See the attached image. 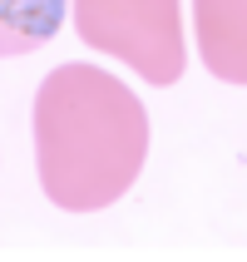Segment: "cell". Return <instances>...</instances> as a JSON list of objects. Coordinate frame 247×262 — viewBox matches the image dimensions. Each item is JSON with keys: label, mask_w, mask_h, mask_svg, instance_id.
Masks as SVG:
<instances>
[{"label": "cell", "mask_w": 247, "mask_h": 262, "mask_svg": "<svg viewBox=\"0 0 247 262\" xmlns=\"http://www.w3.org/2000/svg\"><path fill=\"white\" fill-rule=\"evenodd\" d=\"M148 159V114L99 64H59L35 94V168L64 213H99L133 188Z\"/></svg>", "instance_id": "obj_1"}, {"label": "cell", "mask_w": 247, "mask_h": 262, "mask_svg": "<svg viewBox=\"0 0 247 262\" xmlns=\"http://www.w3.org/2000/svg\"><path fill=\"white\" fill-rule=\"evenodd\" d=\"M79 40L99 55L124 59L148 84H173L183 74V10L178 0H70Z\"/></svg>", "instance_id": "obj_2"}, {"label": "cell", "mask_w": 247, "mask_h": 262, "mask_svg": "<svg viewBox=\"0 0 247 262\" xmlns=\"http://www.w3.org/2000/svg\"><path fill=\"white\" fill-rule=\"evenodd\" d=\"M198 55L222 84H247V0H193Z\"/></svg>", "instance_id": "obj_3"}, {"label": "cell", "mask_w": 247, "mask_h": 262, "mask_svg": "<svg viewBox=\"0 0 247 262\" xmlns=\"http://www.w3.org/2000/svg\"><path fill=\"white\" fill-rule=\"evenodd\" d=\"M70 0H0V59L35 55L64 25Z\"/></svg>", "instance_id": "obj_4"}]
</instances>
